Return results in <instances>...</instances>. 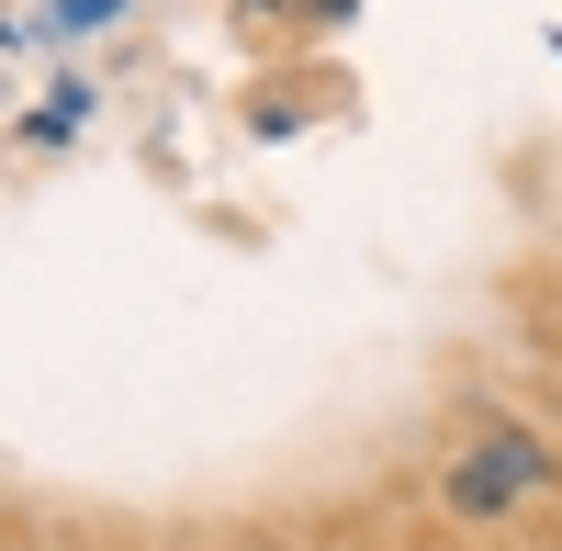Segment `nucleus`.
<instances>
[{
    "label": "nucleus",
    "mask_w": 562,
    "mask_h": 551,
    "mask_svg": "<svg viewBox=\"0 0 562 551\" xmlns=\"http://www.w3.org/2000/svg\"><path fill=\"white\" fill-rule=\"evenodd\" d=\"M540 473H551V450L518 439V428H495L484 450H461V462H450V507H461V518H495L506 495H529Z\"/></svg>",
    "instance_id": "nucleus-1"
},
{
    "label": "nucleus",
    "mask_w": 562,
    "mask_h": 551,
    "mask_svg": "<svg viewBox=\"0 0 562 551\" xmlns=\"http://www.w3.org/2000/svg\"><path fill=\"white\" fill-rule=\"evenodd\" d=\"M57 12H68V23H113L124 0H57Z\"/></svg>",
    "instance_id": "nucleus-2"
}]
</instances>
